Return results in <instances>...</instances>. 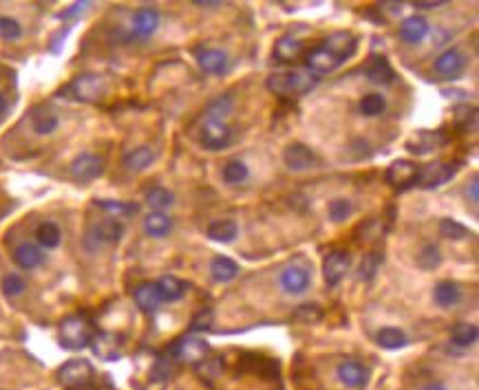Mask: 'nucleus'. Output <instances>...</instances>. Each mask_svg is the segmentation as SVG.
I'll return each instance as SVG.
<instances>
[{"label":"nucleus","mask_w":479,"mask_h":390,"mask_svg":"<svg viewBox=\"0 0 479 390\" xmlns=\"http://www.w3.org/2000/svg\"><path fill=\"white\" fill-rule=\"evenodd\" d=\"M318 76L311 71H283L268 78V89L277 95H303L316 87Z\"/></svg>","instance_id":"1"},{"label":"nucleus","mask_w":479,"mask_h":390,"mask_svg":"<svg viewBox=\"0 0 479 390\" xmlns=\"http://www.w3.org/2000/svg\"><path fill=\"white\" fill-rule=\"evenodd\" d=\"M93 328L85 313H73L60 322V344L69 351H80L91 344Z\"/></svg>","instance_id":"2"},{"label":"nucleus","mask_w":479,"mask_h":390,"mask_svg":"<svg viewBox=\"0 0 479 390\" xmlns=\"http://www.w3.org/2000/svg\"><path fill=\"white\" fill-rule=\"evenodd\" d=\"M93 380V366L87 360H69L58 371V382L69 390L87 388Z\"/></svg>","instance_id":"3"},{"label":"nucleus","mask_w":479,"mask_h":390,"mask_svg":"<svg viewBox=\"0 0 479 390\" xmlns=\"http://www.w3.org/2000/svg\"><path fill=\"white\" fill-rule=\"evenodd\" d=\"M71 91H73V97L80 102H100L102 97L106 95V82L102 76H95V73H85V76L76 78L71 82Z\"/></svg>","instance_id":"4"},{"label":"nucleus","mask_w":479,"mask_h":390,"mask_svg":"<svg viewBox=\"0 0 479 390\" xmlns=\"http://www.w3.org/2000/svg\"><path fill=\"white\" fill-rule=\"evenodd\" d=\"M102 172H104L102 157L91 154V152H82L80 157H76L73 163H71V175H73V179L82 181V184L102 177Z\"/></svg>","instance_id":"5"},{"label":"nucleus","mask_w":479,"mask_h":390,"mask_svg":"<svg viewBox=\"0 0 479 390\" xmlns=\"http://www.w3.org/2000/svg\"><path fill=\"white\" fill-rule=\"evenodd\" d=\"M417 168L415 163L411 161H404V159H398V161H393L387 170V184L393 186V188H398V190H406V188H411L415 186V181H417Z\"/></svg>","instance_id":"6"},{"label":"nucleus","mask_w":479,"mask_h":390,"mask_svg":"<svg viewBox=\"0 0 479 390\" xmlns=\"http://www.w3.org/2000/svg\"><path fill=\"white\" fill-rule=\"evenodd\" d=\"M232 132L230 128H227L223 121H217V119H208L206 124H203L201 128V145L208 150H221L227 145V141H230Z\"/></svg>","instance_id":"7"},{"label":"nucleus","mask_w":479,"mask_h":390,"mask_svg":"<svg viewBox=\"0 0 479 390\" xmlns=\"http://www.w3.org/2000/svg\"><path fill=\"white\" fill-rule=\"evenodd\" d=\"M351 265V256L338 249V251H331L327 258H325V265H322V276H325V283L329 287H336L340 280L345 278L347 269H349Z\"/></svg>","instance_id":"8"},{"label":"nucleus","mask_w":479,"mask_h":390,"mask_svg":"<svg viewBox=\"0 0 479 390\" xmlns=\"http://www.w3.org/2000/svg\"><path fill=\"white\" fill-rule=\"evenodd\" d=\"M453 175H455V166L442 163V161L428 163V166L417 170V181H415V184L422 186V188H437V186L444 184V181H448Z\"/></svg>","instance_id":"9"},{"label":"nucleus","mask_w":479,"mask_h":390,"mask_svg":"<svg viewBox=\"0 0 479 390\" xmlns=\"http://www.w3.org/2000/svg\"><path fill=\"white\" fill-rule=\"evenodd\" d=\"M444 143H446L444 132H439V130H422V132H417V135H413L409 141H406V150L413 152V154H428V152L442 148Z\"/></svg>","instance_id":"10"},{"label":"nucleus","mask_w":479,"mask_h":390,"mask_svg":"<svg viewBox=\"0 0 479 390\" xmlns=\"http://www.w3.org/2000/svg\"><path fill=\"white\" fill-rule=\"evenodd\" d=\"M175 353H177V357L186 364H199L206 360V355L210 353V344L201 337H184L182 342L177 344Z\"/></svg>","instance_id":"11"},{"label":"nucleus","mask_w":479,"mask_h":390,"mask_svg":"<svg viewBox=\"0 0 479 390\" xmlns=\"http://www.w3.org/2000/svg\"><path fill=\"white\" fill-rule=\"evenodd\" d=\"M322 46H325L331 55H336L340 62H345L347 57H351L356 53L358 40H356V35L349 31H336V33L329 35Z\"/></svg>","instance_id":"12"},{"label":"nucleus","mask_w":479,"mask_h":390,"mask_svg":"<svg viewBox=\"0 0 479 390\" xmlns=\"http://www.w3.org/2000/svg\"><path fill=\"white\" fill-rule=\"evenodd\" d=\"M93 353L102 360H117L119 353H122V339H119L115 333H93L91 337V344Z\"/></svg>","instance_id":"13"},{"label":"nucleus","mask_w":479,"mask_h":390,"mask_svg":"<svg viewBox=\"0 0 479 390\" xmlns=\"http://www.w3.org/2000/svg\"><path fill=\"white\" fill-rule=\"evenodd\" d=\"M305 62H307V71H311L314 76H322V73H331L333 69H338L342 62L336 57V55H331L325 46H316V48H311V51L307 53L305 57Z\"/></svg>","instance_id":"14"},{"label":"nucleus","mask_w":479,"mask_h":390,"mask_svg":"<svg viewBox=\"0 0 479 390\" xmlns=\"http://www.w3.org/2000/svg\"><path fill=\"white\" fill-rule=\"evenodd\" d=\"M283 159H285L287 168L294 170V172H303V170H307V168H311L316 163L314 152H311L307 145H303V143H290V145H287L285 152H283Z\"/></svg>","instance_id":"15"},{"label":"nucleus","mask_w":479,"mask_h":390,"mask_svg":"<svg viewBox=\"0 0 479 390\" xmlns=\"http://www.w3.org/2000/svg\"><path fill=\"white\" fill-rule=\"evenodd\" d=\"M309 283H311V276L303 267H287L281 274V287L285 294H292V296L303 294V291H307Z\"/></svg>","instance_id":"16"},{"label":"nucleus","mask_w":479,"mask_h":390,"mask_svg":"<svg viewBox=\"0 0 479 390\" xmlns=\"http://www.w3.org/2000/svg\"><path fill=\"white\" fill-rule=\"evenodd\" d=\"M466 69V57L458 51V48H448L435 60V71L442 78H458Z\"/></svg>","instance_id":"17"},{"label":"nucleus","mask_w":479,"mask_h":390,"mask_svg":"<svg viewBox=\"0 0 479 390\" xmlns=\"http://www.w3.org/2000/svg\"><path fill=\"white\" fill-rule=\"evenodd\" d=\"M338 380L349 388H360L369 380V371H367V366H363L360 362L347 360L338 366Z\"/></svg>","instance_id":"18"},{"label":"nucleus","mask_w":479,"mask_h":390,"mask_svg":"<svg viewBox=\"0 0 479 390\" xmlns=\"http://www.w3.org/2000/svg\"><path fill=\"white\" fill-rule=\"evenodd\" d=\"M130 27H133V33L139 35V38H148L159 27V14L155 9H139L133 14V20H130Z\"/></svg>","instance_id":"19"},{"label":"nucleus","mask_w":479,"mask_h":390,"mask_svg":"<svg viewBox=\"0 0 479 390\" xmlns=\"http://www.w3.org/2000/svg\"><path fill=\"white\" fill-rule=\"evenodd\" d=\"M197 62H199L203 73L219 76V73H225V69H227V55L221 51V48H201V51L197 53Z\"/></svg>","instance_id":"20"},{"label":"nucleus","mask_w":479,"mask_h":390,"mask_svg":"<svg viewBox=\"0 0 479 390\" xmlns=\"http://www.w3.org/2000/svg\"><path fill=\"white\" fill-rule=\"evenodd\" d=\"M426 33H428V22L422 16H409L400 24V38L409 44L422 42L426 38Z\"/></svg>","instance_id":"21"},{"label":"nucleus","mask_w":479,"mask_h":390,"mask_svg":"<svg viewBox=\"0 0 479 390\" xmlns=\"http://www.w3.org/2000/svg\"><path fill=\"white\" fill-rule=\"evenodd\" d=\"M135 302H137V307L141 311H146V313H153V311H157L162 307V296H159V291H157V285L155 283H143L135 289V294H133Z\"/></svg>","instance_id":"22"},{"label":"nucleus","mask_w":479,"mask_h":390,"mask_svg":"<svg viewBox=\"0 0 479 390\" xmlns=\"http://www.w3.org/2000/svg\"><path fill=\"white\" fill-rule=\"evenodd\" d=\"M14 260L20 269H35L44 263V254L38 245L33 242H22V245L14 251Z\"/></svg>","instance_id":"23"},{"label":"nucleus","mask_w":479,"mask_h":390,"mask_svg":"<svg viewBox=\"0 0 479 390\" xmlns=\"http://www.w3.org/2000/svg\"><path fill=\"white\" fill-rule=\"evenodd\" d=\"M365 73H367V80L378 84V87H387V84H391L393 78H395L391 64L387 62V57H382V55L371 60V62L367 64V69H365Z\"/></svg>","instance_id":"24"},{"label":"nucleus","mask_w":479,"mask_h":390,"mask_svg":"<svg viewBox=\"0 0 479 390\" xmlns=\"http://www.w3.org/2000/svg\"><path fill=\"white\" fill-rule=\"evenodd\" d=\"M173 229V218L166 216L164 212H153L143 218V231L150 236V238H164L168 236Z\"/></svg>","instance_id":"25"},{"label":"nucleus","mask_w":479,"mask_h":390,"mask_svg":"<svg viewBox=\"0 0 479 390\" xmlns=\"http://www.w3.org/2000/svg\"><path fill=\"white\" fill-rule=\"evenodd\" d=\"M210 274L217 283H227V280L236 278L238 265L232 258H227V256H214L210 263Z\"/></svg>","instance_id":"26"},{"label":"nucleus","mask_w":479,"mask_h":390,"mask_svg":"<svg viewBox=\"0 0 479 390\" xmlns=\"http://www.w3.org/2000/svg\"><path fill=\"white\" fill-rule=\"evenodd\" d=\"M153 161H155V152L148 145H139V148L130 150L124 157V168L130 170V172H141V170H146Z\"/></svg>","instance_id":"27"},{"label":"nucleus","mask_w":479,"mask_h":390,"mask_svg":"<svg viewBox=\"0 0 479 390\" xmlns=\"http://www.w3.org/2000/svg\"><path fill=\"white\" fill-rule=\"evenodd\" d=\"M155 285H157L162 302H175V300H179V298L186 294V285L179 278H175V276H164Z\"/></svg>","instance_id":"28"},{"label":"nucleus","mask_w":479,"mask_h":390,"mask_svg":"<svg viewBox=\"0 0 479 390\" xmlns=\"http://www.w3.org/2000/svg\"><path fill=\"white\" fill-rule=\"evenodd\" d=\"M301 53H303V42L290 38V35H285V38L277 40V44H274V55H277L279 62H294Z\"/></svg>","instance_id":"29"},{"label":"nucleus","mask_w":479,"mask_h":390,"mask_svg":"<svg viewBox=\"0 0 479 390\" xmlns=\"http://www.w3.org/2000/svg\"><path fill=\"white\" fill-rule=\"evenodd\" d=\"M31 126L35 135H51V132L60 126V119L55 113L46 111V108H38L31 115Z\"/></svg>","instance_id":"30"},{"label":"nucleus","mask_w":479,"mask_h":390,"mask_svg":"<svg viewBox=\"0 0 479 390\" xmlns=\"http://www.w3.org/2000/svg\"><path fill=\"white\" fill-rule=\"evenodd\" d=\"M238 234V227L230 218H223V221H214L208 225V236L217 242H232Z\"/></svg>","instance_id":"31"},{"label":"nucleus","mask_w":479,"mask_h":390,"mask_svg":"<svg viewBox=\"0 0 479 390\" xmlns=\"http://www.w3.org/2000/svg\"><path fill=\"white\" fill-rule=\"evenodd\" d=\"M122 234H124L122 223L115 221V218H106V221H102L98 227H95L93 238L98 242H117L119 238H122Z\"/></svg>","instance_id":"32"},{"label":"nucleus","mask_w":479,"mask_h":390,"mask_svg":"<svg viewBox=\"0 0 479 390\" xmlns=\"http://www.w3.org/2000/svg\"><path fill=\"white\" fill-rule=\"evenodd\" d=\"M35 238H38V245L44 249H55L60 245V240H62V231L60 227L51 221L42 223L38 229H35Z\"/></svg>","instance_id":"33"},{"label":"nucleus","mask_w":479,"mask_h":390,"mask_svg":"<svg viewBox=\"0 0 479 390\" xmlns=\"http://www.w3.org/2000/svg\"><path fill=\"white\" fill-rule=\"evenodd\" d=\"M460 298H462L460 287L453 285V283H437L435 289H433V300L444 309L453 307V304H458Z\"/></svg>","instance_id":"34"},{"label":"nucleus","mask_w":479,"mask_h":390,"mask_svg":"<svg viewBox=\"0 0 479 390\" xmlns=\"http://www.w3.org/2000/svg\"><path fill=\"white\" fill-rule=\"evenodd\" d=\"M477 326L471 322H462V324H455L453 333H451V342L455 346H462V348H469L477 342Z\"/></svg>","instance_id":"35"},{"label":"nucleus","mask_w":479,"mask_h":390,"mask_svg":"<svg viewBox=\"0 0 479 390\" xmlns=\"http://www.w3.org/2000/svg\"><path fill=\"white\" fill-rule=\"evenodd\" d=\"M250 177V170L241 159H232L223 166V181L227 186H238V184H245Z\"/></svg>","instance_id":"36"},{"label":"nucleus","mask_w":479,"mask_h":390,"mask_svg":"<svg viewBox=\"0 0 479 390\" xmlns=\"http://www.w3.org/2000/svg\"><path fill=\"white\" fill-rule=\"evenodd\" d=\"M378 344L387 351L402 348V346H406V335H404V331H400V328L387 326L378 333Z\"/></svg>","instance_id":"37"},{"label":"nucleus","mask_w":479,"mask_h":390,"mask_svg":"<svg viewBox=\"0 0 479 390\" xmlns=\"http://www.w3.org/2000/svg\"><path fill=\"white\" fill-rule=\"evenodd\" d=\"M387 108V100L380 93H369L360 100V113L365 117H378L385 113Z\"/></svg>","instance_id":"38"},{"label":"nucleus","mask_w":479,"mask_h":390,"mask_svg":"<svg viewBox=\"0 0 479 390\" xmlns=\"http://www.w3.org/2000/svg\"><path fill=\"white\" fill-rule=\"evenodd\" d=\"M146 201L153 210L162 212V210H168V207L175 203V197H173V192H168L166 188H153L146 194Z\"/></svg>","instance_id":"39"},{"label":"nucleus","mask_w":479,"mask_h":390,"mask_svg":"<svg viewBox=\"0 0 479 390\" xmlns=\"http://www.w3.org/2000/svg\"><path fill=\"white\" fill-rule=\"evenodd\" d=\"M230 111H232V97L230 95H223V97H217V100L208 104L206 115H208V119L223 121V117L230 115Z\"/></svg>","instance_id":"40"},{"label":"nucleus","mask_w":479,"mask_h":390,"mask_svg":"<svg viewBox=\"0 0 479 390\" xmlns=\"http://www.w3.org/2000/svg\"><path fill=\"white\" fill-rule=\"evenodd\" d=\"M351 212H354V205H351V201L349 199H333L331 203H329V218L333 223H342V221H347V218L351 216Z\"/></svg>","instance_id":"41"},{"label":"nucleus","mask_w":479,"mask_h":390,"mask_svg":"<svg viewBox=\"0 0 479 390\" xmlns=\"http://www.w3.org/2000/svg\"><path fill=\"white\" fill-rule=\"evenodd\" d=\"M380 263H382V254L378 251H369L363 263H360V272H358V278L360 280H371L376 276V272L380 269Z\"/></svg>","instance_id":"42"},{"label":"nucleus","mask_w":479,"mask_h":390,"mask_svg":"<svg viewBox=\"0 0 479 390\" xmlns=\"http://www.w3.org/2000/svg\"><path fill=\"white\" fill-rule=\"evenodd\" d=\"M221 371H223V364L217 357H206L203 362L197 364V373L201 375V380H208V382L217 380V377L221 375Z\"/></svg>","instance_id":"43"},{"label":"nucleus","mask_w":479,"mask_h":390,"mask_svg":"<svg viewBox=\"0 0 479 390\" xmlns=\"http://www.w3.org/2000/svg\"><path fill=\"white\" fill-rule=\"evenodd\" d=\"M0 287H3V294L7 298H18L20 294H25V280H22L18 274H7L3 278V283H0Z\"/></svg>","instance_id":"44"},{"label":"nucleus","mask_w":479,"mask_h":390,"mask_svg":"<svg viewBox=\"0 0 479 390\" xmlns=\"http://www.w3.org/2000/svg\"><path fill=\"white\" fill-rule=\"evenodd\" d=\"M439 234L442 236H446L451 240H462L471 234L469 229H466L464 225H460L458 221H451V218H444V221L439 223Z\"/></svg>","instance_id":"45"},{"label":"nucleus","mask_w":479,"mask_h":390,"mask_svg":"<svg viewBox=\"0 0 479 390\" xmlns=\"http://www.w3.org/2000/svg\"><path fill=\"white\" fill-rule=\"evenodd\" d=\"M98 207H102L104 212H109V216H130L137 212V205L130 203H117V201H98L95 203Z\"/></svg>","instance_id":"46"},{"label":"nucleus","mask_w":479,"mask_h":390,"mask_svg":"<svg viewBox=\"0 0 479 390\" xmlns=\"http://www.w3.org/2000/svg\"><path fill=\"white\" fill-rule=\"evenodd\" d=\"M20 35H22L20 22H16L14 18H7V16L0 18V38H3V40H18Z\"/></svg>","instance_id":"47"},{"label":"nucleus","mask_w":479,"mask_h":390,"mask_svg":"<svg viewBox=\"0 0 479 390\" xmlns=\"http://www.w3.org/2000/svg\"><path fill=\"white\" fill-rule=\"evenodd\" d=\"M442 260V256H439V249L435 245H426L420 256H417V263H420L422 269H433V267H437Z\"/></svg>","instance_id":"48"},{"label":"nucleus","mask_w":479,"mask_h":390,"mask_svg":"<svg viewBox=\"0 0 479 390\" xmlns=\"http://www.w3.org/2000/svg\"><path fill=\"white\" fill-rule=\"evenodd\" d=\"M296 318L301 322H318L322 318V311L314 304H303V307L296 309Z\"/></svg>","instance_id":"49"},{"label":"nucleus","mask_w":479,"mask_h":390,"mask_svg":"<svg viewBox=\"0 0 479 390\" xmlns=\"http://www.w3.org/2000/svg\"><path fill=\"white\" fill-rule=\"evenodd\" d=\"M212 322H214V315H212L210 309H206V311H199V313L195 315L193 324H190V328H193V331H208V328L212 326Z\"/></svg>","instance_id":"50"},{"label":"nucleus","mask_w":479,"mask_h":390,"mask_svg":"<svg viewBox=\"0 0 479 390\" xmlns=\"http://www.w3.org/2000/svg\"><path fill=\"white\" fill-rule=\"evenodd\" d=\"M417 9H435V7H442L446 5V0H417V3H413Z\"/></svg>","instance_id":"51"},{"label":"nucleus","mask_w":479,"mask_h":390,"mask_svg":"<svg viewBox=\"0 0 479 390\" xmlns=\"http://www.w3.org/2000/svg\"><path fill=\"white\" fill-rule=\"evenodd\" d=\"M466 197L471 199V203H473V205H477V203H479V181H473L471 188L466 190Z\"/></svg>","instance_id":"52"},{"label":"nucleus","mask_w":479,"mask_h":390,"mask_svg":"<svg viewBox=\"0 0 479 390\" xmlns=\"http://www.w3.org/2000/svg\"><path fill=\"white\" fill-rule=\"evenodd\" d=\"M195 5H201V7H217V5H221L219 0H197Z\"/></svg>","instance_id":"53"},{"label":"nucleus","mask_w":479,"mask_h":390,"mask_svg":"<svg viewBox=\"0 0 479 390\" xmlns=\"http://www.w3.org/2000/svg\"><path fill=\"white\" fill-rule=\"evenodd\" d=\"M5 108H7V102H5V97H3V95H0V115H3V113H5Z\"/></svg>","instance_id":"54"},{"label":"nucleus","mask_w":479,"mask_h":390,"mask_svg":"<svg viewBox=\"0 0 479 390\" xmlns=\"http://www.w3.org/2000/svg\"><path fill=\"white\" fill-rule=\"evenodd\" d=\"M426 390H446L444 386H442V384H433V386H428Z\"/></svg>","instance_id":"55"}]
</instances>
